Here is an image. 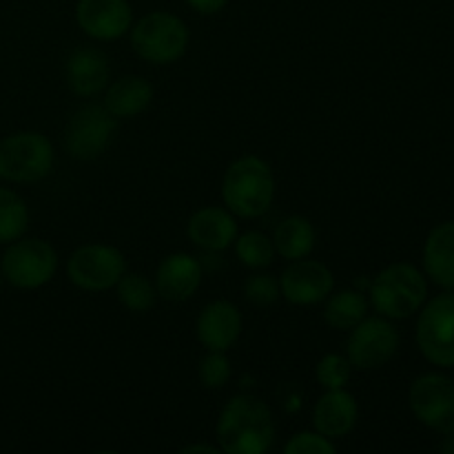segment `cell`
<instances>
[{"instance_id":"1","label":"cell","mask_w":454,"mask_h":454,"mask_svg":"<svg viewBox=\"0 0 454 454\" xmlns=\"http://www.w3.org/2000/svg\"><path fill=\"white\" fill-rule=\"evenodd\" d=\"M275 424L269 406L251 395L231 399L217 419V443L229 454H264L273 448Z\"/></svg>"},{"instance_id":"2","label":"cell","mask_w":454,"mask_h":454,"mask_svg":"<svg viewBox=\"0 0 454 454\" xmlns=\"http://www.w3.org/2000/svg\"><path fill=\"white\" fill-rule=\"evenodd\" d=\"M275 198V176L257 155L235 160L222 180V200L231 213L247 220L264 215Z\"/></svg>"},{"instance_id":"3","label":"cell","mask_w":454,"mask_h":454,"mask_svg":"<svg viewBox=\"0 0 454 454\" xmlns=\"http://www.w3.org/2000/svg\"><path fill=\"white\" fill-rule=\"evenodd\" d=\"M371 304L381 317L406 319L415 315L428 297L426 275L412 264H390L371 282Z\"/></svg>"},{"instance_id":"4","label":"cell","mask_w":454,"mask_h":454,"mask_svg":"<svg viewBox=\"0 0 454 454\" xmlns=\"http://www.w3.org/2000/svg\"><path fill=\"white\" fill-rule=\"evenodd\" d=\"M131 47L142 60L171 65L186 53L189 27L176 13L151 12L131 25Z\"/></svg>"},{"instance_id":"5","label":"cell","mask_w":454,"mask_h":454,"mask_svg":"<svg viewBox=\"0 0 454 454\" xmlns=\"http://www.w3.org/2000/svg\"><path fill=\"white\" fill-rule=\"evenodd\" d=\"M56 153L43 133L20 131L0 140V180L29 184L51 173Z\"/></svg>"},{"instance_id":"6","label":"cell","mask_w":454,"mask_h":454,"mask_svg":"<svg viewBox=\"0 0 454 454\" xmlns=\"http://www.w3.org/2000/svg\"><path fill=\"white\" fill-rule=\"evenodd\" d=\"M0 270L12 286L34 291L51 282L58 270V255L51 244L43 239L20 238L4 251Z\"/></svg>"},{"instance_id":"7","label":"cell","mask_w":454,"mask_h":454,"mask_svg":"<svg viewBox=\"0 0 454 454\" xmlns=\"http://www.w3.org/2000/svg\"><path fill=\"white\" fill-rule=\"evenodd\" d=\"M417 346L434 366L454 368V293H442L421 309Z\"/></svg>"},{"instance_id":"8","label":"cell","mask_w":454,"mask_h":454,"mask_svg":"<svg viewBox=\"0 0 454 454\" xmlns=\"http://www.w3.org/2000/svg\"><path fill=\"white\" fill-rule=\"evenodd\" d=\"M69 279L89 293L109 291L127 273V260L109 244H84L69 257Z\"/></svg>"},{"instance_id":"9","label":"cell","mask_w":454,"mask_h":454,"mask_svg":"<svg viewBox=\"0 0 454 454\" xmlns=\"http://www.w3.org/2000/svg\"><path fill=\"white\" fill-rule=\"evenodd\" d=\"M399 348V333L386 317H364L346 341V357L359 371L386 366Z\"/></svg>"},{"instance_id":"10","label":"cell","mask_w":454,"mask_h":454,"mask_svg":"<svg viewBox=\"0 0 454 454\" xmlns=\"http://www.w3.org/2000/svg\"><path fill=\"white\" fill-rule=\"evenodd\" d=\"M408 402L424 426L443 434L454 430V381L450 377L439 372L421 375L411 386Z\"/></svg>"},{"instance_id":"11","label":"cell","mask_w":454,"mask_h":454,"mask_svg":"<svg viewBox=\"0 0 454 454\" xmlns=\"http://www.w3.org/2000/svg\"><path fill=\"white\" fill-rule=\"evenodd\" d=\"M115 115L106 106L87 105L75 111L65 129V146L75 160H93L109 146L115 133Z\"/></svg>"},{"instance_id":"12","label":"cell","mask_w":454,"mask_h":454,"mask_svg":"<svg viewBox=\"0 0 454 454\" xmlns=\"http://www.w3.org/2000/svg\"><path fill=\"white\" fill-rule=\"evenodd\" d=\"M335 286V275L326 264L315 260H295L279 278V291L291 304L310 306L328 300Z\"/></svg>"},{"instance_id":"13","label":"cell","mask_w":454,"mask_h":454,"mask_svg":"<svg viewBox=\"0 0 454 454\" xmlns=\"http://www.w3.org/2000/svg\"><path fill=\"white\" fill-rule=\"evenodd\" d=\"M75 20L93 40H118L131 29L133 12L127 0H78Z\"/></svg>"},{"instance_id":"14","label":"cell","mask_w":454,"mask_h":454,"mask_svg":"<svg viewBox=\"0 0 454 454\" xmlns=\"http://www.w3.org/2000/svg\"><path fill=\"white\" fill-rule=\"evenodd\" d=\"M202 284V264L189 253H171L158 266L155 291L167 301H186Z\"/></svg>"},{"instance_id":"15","label":"cell","mask_w":454,"mask_h":454,"mask_svg":"<svg viewBox=\"0 0 454 454\" xmlns=\"http://www.w3.org/2000/svg\"><path fill=\"white\" fill-rule=\"evenodd\" d=\"M242 315L235 304L226 300L211 301L204 306L198 317V340L207 350H226L239 340Z\"/></svg>"},{"instance_id":"16","label":"cell","mask_w":454,"mask_h":454,"mask_svg":"<svg viewBox=\"0 0 454 454\" xmlns=\"http://www.w3.org/2000/svg\"><path fill=\"white\" fill-rule=\"evenodd\" d=\"M191 242L204 251L220 253L226 251L238 238V224L235 217L226 208L207 207L200 208L191 215L189 226H186Z\"/></svg>"},{"instance_id":"17","label":"cell","mask_w":454,"mask_h":454,"mask_svg":"<svg viewBox=\"0 0 454 454\" xmlns=\"http://www.w3.org/2000/svg\"><path fill=\"white\" fill-rule=\"evenodd\" d=\"M359 417L357 402L344 388L326 390L313 411V426L328 439H341L355 428Z\"/></svg>"},{"instance_id":"18","label":"cell","mask_w":454,"mask_h":454,"mask_svg":"<svg viewBox=\"0 0 454 454\" xmlns=\"http://www.w3.org/2000/svg\"><path fill=\"white\" fill-rule=\"evenodd\" d=\"M67 82L75 96H98L109 82V60L98 49H78L67 60Z\"/></svg>"},{"instance_id":"19","label":"cell","mask_w":454,"mask_h":454,"mask_svg":"<svg viewBox=\"0 0 454 454\" xmlns=\"http://www.w3.org/2000/svg\"><path fill=\"white\" fill-rule=\"evenodd\" d=\"M424 270L437 286L454 291V222L430 231L424 244Z\"/></svg>"},{"instance_id":"20","label":"cell","mask_w":454,"mask_h":454,"mask_svg":"<svg viewBox=\"0 0 454 454\" xmlns=\"http://www.w3.org/2000/svg\"><path fill=\"white\" fill-rule=\"evenodd\" d=\"M153 100V87L140 75H124L115 80L105 96V106L115 118H133Z\"/></svg>"},{"instance_id":"21","label":"cell","mask_w":454,"mask_h":454,"mask_svg":"<svg viewBox=\"0 0 454 454\" xmlns=\"http://www.w3.org/2000/svg\"><path fill=\"white\" fill-rule=\"evenodd\" d=\"M273 244L275 253H279L284 260H304V257H309L315 248L313 224L301 215L286 217V220L275 229Z\"/></svg>"},{"instance_id":"22","label":"cell","mask_w":454,"mask_h":454,"mask_svg":"<svg viewBox=\"0 0 454 454\" xmlns=\"http://www.w3.org/2000/svg\"><path fill=\"white\" fill-rule=\"evenodd\" d=\"M368 313V300L362 291L350 288V291H340L328 300L326 310H324V319L328 326L337 328V331H350L357 326Z\"/></svg>"},{"instance_id":"23","label":"cell","mask_w":454,"mask_h":454,"mask_svg":"<svg viewBox=\"0 0 454 454\" xmlns=\"http://www.w3.org/2000/svg\"><path fill=\"white\" fill-rule=\"evenodd\" d=\"M29 224L27 204L16 191L0 186V244H12L25 235Z\"/></svg>"},{"instance_id":"24","label":"cell","mask_w":454,"mask_h":454,"mask_svg":"<svg viewBox=\"0 0 454 454\" xmlns=\"http://www.w3.org/2000/svg\"><path fill=\"white\" fill-rule=\"evenodd\" d=\"M115 293L124 309L133 313H146L155 304V286L146 275L140 273H124L120 282L115 284Z\"/></svg>"},{"instance_id":"25","label":"cell","mask_w":454,"mask_h":454,"mask_svg":"<svg viewBox=\"0 0 454 454\" xmlns=\"http://www.w3.org/2000/svg\"><path fill=\"white\" fill-rule=\"evenodd\" d=\"M235 253H238V260L248 269H266L273 264L275 244L264 233L248 231L235 238Z\"/></svg>"},{"instance_id":"26","label":"cell","mask_w":454,"mask_h":454,"mask_svg":"<svg viewBox=\"0 0 454 454\" xmlns=\"http://www.w3.org/2000/svg\"><path fill=\"white\" fill-rule=\"evenodd\" d=\"M353 375V364L344 355H324L317 364V381L326 390L344 388Z\"/></svg>"},{"instance_id":"27","label":"cell","mask_w":454,"mask_h":454,"mask_svg":"<svg viewBox=\"0 0 454 454\" xmlns=\"http://www.w3.org/2000/svg\"><path fill=\"white\" fill-rule=\"evenodd\" d=\"M231 362L222 350H208L200 362V381L204 388L217 390L229 381Z\"/></svg>"},{"instance_id":"28","label":"cell","mask_w":454,"mask_h":454,"mask_svg":"<svg viewBox=\"0 0 454 454\" xmlns=\"http://www.w3.org/2000/svg\"><path fill=\"white\" fill-rule=\"evenodd\" d=\"M244 297L251 301L253 306H270L278 301L279 297V282L269 273H257L244 282Z\"/></svg>"},{"instance_id":"29","label":"cell","mask_w":454,"mask_h":454,"mask_svg":"<svg viewBox=\"0 0 454 454\" xmlns=\"http://www.w3.org/2000/svg\"><path fill=\"white\" fill-rule=\"evenodd\" d=\"M286 454H335L337 448L333 443V439L324 437L322 433H297L288 439V443L284 446Z\"/></svg>"},{"instance_id":"30","label":"cell","mask_w":454,"mask_h":454,"mask_svg":"<svg viewBox=\"0 0 454 454\" xmlns=\"http://www.w3.org/2000/svg\"><path fill=\"white\" fill-rule=\"evenodd\" d=\"M184 3L198 13H202V16H211V13L222 12L229 0H184Z\"/></svg>"},{"instance_id":"31","label":"cell","mask_w":454,"mask_h":454,"mask_svg":"<svg viewBox=\"0 0 454 454\" xmlns=\"http://www.w3.org/2000/svg\"><path fill=\"white\" fill-rule=\"evenodd\" d=\"M182 454H198V452H204V454H220V446H208V443H191V446H184L180 448Z\"/></svg>"},{"instance_id":"32","label":"cell","mask_w":454,"mask_h":454,"mask_svg":"<svg viewBox=\"0 0 454 454\" xmlns=\"http://www.w3.org/2000/svg\"><path fill=\"white\" fill-rule=\"evenodd\" d=\"M442 450L448 452V454H454V430H452V433L446 434V442L442 443Z\"/></svg>"},{"instance_id":"33","label":"cell","mask_w":454,"mask_h":454,"mask_svg":"<svg viewBox=\"0 0 454 454\" xmlns=\"http://www.w3.org/2000/svg\"><path fill=\"white\" fill-rule=\"evenodd\" d=\"M3 279H4V278H3V270H0V286H3Z\"/></svg>"}]
</instances>
